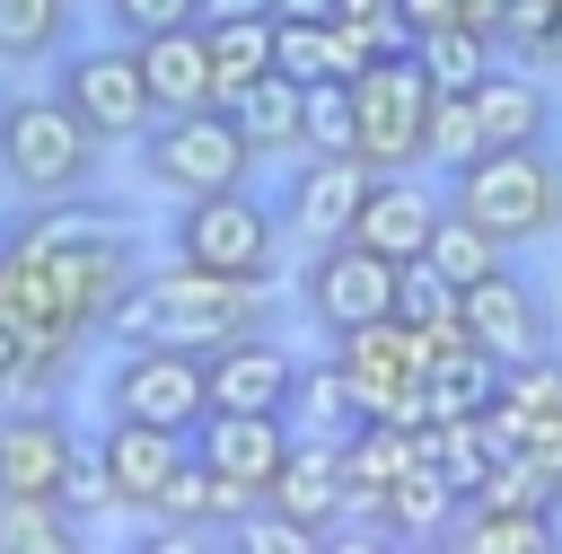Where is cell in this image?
<instances>
[{
  "mask_svg": "<svg viewBox=\"0 0 562 554\" xmlns=\"http://www.w3.org/2000/svg\"><path fill=\"white\" fill-rule=\"evenodd\" d=\"M369 185H378V167H369L360 149H299V167H290V185H281V220H290V237H307V246L351 237Z\"/></svg>",
  "mask_w": 562,
  "mask_h": 554,
  "instance_id": "obj_12",
  "label": "cell"
},
{
  "mask_svg": "<svg viewBox=\"0 0 562 554\" xmlns=\"http://www.w3.org/2000/svg\"><path fill=\"white\" fill-rule=\"evenodd\" d=\"M439 220H448V193H430L422 167H378V185H369L351 237L378 246V255H395V264H422L430 237H439Z\"/></svg>",
  "mask_w": 562,
  "mask_h": 554,
  "instance_id": "obj_13",
  "label": "cell"
},
{
  "mask_svg": "<svg viewBox=\"0 0 562 554\" xmlns=\"http://www.w3.org/2000/svg\"><path fill=\"white\" fill-rule=\"evenodd\" d=\"M395 9H404V35H413V44H422V35H439V26H457V18H465V0H395Z\"/></svg>",
  "mask_w": 562,
  "mask_h": 554,
  "instance_id": "obj_36",
  "label": "cell"
},
{
  "mask_svg": "<svg viewBox=\"0 0 562 554\" xmlns=\"http://www.w3.org/2000/svg\"><path fill=\"white\" fill-rule=\"evenodd\" d=\"M492 26H474V18H457V26H439V35H422V62H430V79L439 88H483V70H492Z\"/></svg>",
  "mask_w": 562,
  "mask_h": 554,
  "instance_id": "obj_28",
  "label": "cell"
},
{
  "mask_svg": "<svg viewBox=\"0 0 562 554\" xmlns=\"http://www.w3.org/2000/svg\"><path fill=\"white\" fill-rule=\"evenodd\" d=\"M105 413L167 422V431H202V413H211V352H184V343H123V361L105 369Z\"/></svg>",
  "mask_w": 562,
  "mask_h": 554,
  "instance_id": "obj_8",
  "label": "cell"
},
{
  "mask_svg": "<svg viewBox=\"0 0 562 554\" xmlns=\"http://www.w3.org/2000/svg\"><path fill=\"white\" fill-rule=\"evenodd\" d=\"M369 62H378V53H369L342 18H281V70H290V79H307V88H316V79H360Z\"/></svg>",
  "mask_w": 562,
  "mask_h": 554,
  "instance_id": "obj_22",
  "label": "cell"
},
{
  "mask_svg": "<svg viewBox=\"0 0 562 554\" xmlns=\"http://www.w3.org/2000/svg\"><path fill=\"white\" fill-rule=\"evenodd\" d=\"M465 334L509 369V361H536V352H553V308L527 290V273H483L474 290H465Z\"/></svg>",
  "mask_w": 562,
  "mask_h": 554,
  "instance_id": "obj_14",
  "label": "cell"
},
{
  "mask_svg": "<svg viewBox=\"0 0 562 554\" xmlns=\"http://www.w3.org/2000/svg\"><path fill=\"white\" fill-rule=\"evenodd\" d=\"M492 141H483V114H474V88H439V106H430V167L439 176H457L465 158H483Z\"/></svg>",
  "mask_w": 562,
  "mask_h": 554,
  "instance_id": "obj_29",
  "label": "cell"
},
{
  "mask_svg": "<svg viewBox=\"0 0 562 554\" xmlns=\"http://www.w3.org/2000/svg\"><path fill=\"white\" fill-rule=\"evenodd\" d=\"M79 440L53 405H18L0 413V492H53L61 501V475H70Z\"/></svg>",
  "mask_w": 562,
  "mask_h": 554,
  "instance_id": "obj_18",
  "label": "cell"
},
{
  "mask_svg": "<svg viewBox=\"0 0 562 554\" xmlns=\"http://www.w3.org/2000/svg\"><path fill=\"white\" fill-rule=\"evenodd\" d=\"M18 378H26V343H18V325L0 317V396H9Z\"/></svg>",
  "mask_w": 562,
  "mask_h": 554,
  "instance_id": "obj_37",
  "label": "cell"
},
{
  "mask_svg": "<svg viewBox=\"0 0 562 554\" xmlns=\"http://www.w3.org/2000/svg\"><path fill=\"white\" fill-rule=\"evenodd\" d=\"M395 290H404V264H395V255H378V246H360V237L316 246V255H307V273H299V308H307L325 334L369 325V317H395Z\"/></svg>",
  "mask_w": 562,
  "mask_h": 554,
  "instance_id": "obj_10",
  "label": "cell"
},
{
  "mask_svg": "<svg viewBox=\"0 0 562 554\" xmlns=\"http://www.w3.org/2000/svg\"><path fill=\"white\" fill-rule=\"evenodd\" d=\"M465 554H544V545H562V528H553V510H457V528H448Z\"/></svg>",
  "mask_w": 562,
  "mask_h": 554,
  "instance_id": "obj_25",
  "label": "cell"
},
{
  "mask_svg": "<svg viewBox=\"0 0 562 554\" xmlns=\"http://www.w3.org/2000/svg\"><path fill=\"white\" fill-rule=\"evenodd\" d=\"M61 501H70L79 519H97V510H123V501H114V475H105V457H97V448H79V457H70V475H61Z\"/></svg>",
  "mask_w": 562,
  "mask_h": 554,
  "instance_id": "obj_34",
  "label": "cell"
},
{
  "mask_svg": "<svg viewBox=\"0 0 562 554\" xmlns=\"http://www.w3.org/2000/svg\"><path fill=\"white\" fill-rule=\"evenodd\" d=\"M237 123H246V141H255V158H299L307 149V79H290V70H263L237 106H228Z\"/></svg>",
  "mask_w": 562,
  "mask_h": 554,
  "instance_id": "obj_21",
  "label": "cell"
},
{
  "mask_svg": "<svg viewBox=\"0 0 562 554\" xmlns=\"http://www.w3.org/2000/svg\"><path fill=\"white\" fill-rule=\"evenodd\" d=\"M334 18H342V26H351V35L369 44V53H386V44H413V35H404V9H395V0H342Z\"/></svg>",
  "mask_w": 562,
  "mask_h": 554,
  "instance_id": "obj_35",
  "label": "cell"
},
{
  "mask_svg": "<svg viewBox=\"0 0 562 554\" xmlns=\"http://www.w3.org/2000/svg\"><path fill=\"white\" fill-rule=\"evenodd\" d=\"M202 18H272V0H202Z\"/></svg>",
  "mask_w": 562,
  "mask_h": 554,
  "instance_id": "obj_38",
  "label": "cell"
},
{
  "mask_svg": "<svg viewBox=\"0 0 562 554\" xmlns=\"http://www.w3.org/2000/svg\"><path fill=\"white\" fill-rule=\"evenodd\" d=\"M272 325V281H237V273H211V264H149L123 308L105 317L114 343H184V352H220L237 334H263Z\"/></svg>",
  "mask_w": 562,
  "mask_h": 554,
  "instance_id": "obj_2",
  "label": "cell"
},
{
  "mask_svg": "<svg viewBox=\"0 0 562 554\" xmlns=\"http://www.w3.org/2000/svg\"><path fill=\"white\" fill-rule=\"evenodd\" d=\"M79 536V510L53 492H0V554H61Z\"/></svg>",
  "mask_w": 562,
  "mask_h": 554,
  "instance_id": "obj_26",
  "label": "cell"
},
{
  "mask_svg": "<svg viewBox=\"0 0 562 554\" xmlns=\"http://www.w3.org/2000/svg\"><path fill=\"white\" fill-rule=\"evenodd\" d=\"M448 202L465 220H483L501 246H536L562 229V158L553 141H509V149H483L448 176Z\"/></svg>",
  "mask_w": 562,
  "mask_h": 554,
  "instance_id": "obj_3",
  "label": "cell"
},
{
  "mask_svg": "<svg viewBox=\"0 0 562 554\" xmlns=\"http://www.w3.org/2000/svg\"><path fill=\"white\" fill-rule=\"evenodd\" d=\"M299 369L307 361L290 343H272V325L263 334H237V343L211 352V405H228V413H290Z\"/></svg>",
  "mask_w": 562,
  "mask_h": 554,
  "instance_id": "obj_15",
  "label": "cell"
},
{
  "mask_svg": "<svg viewBox=\"0 0 562 554\" xmlns=\"http://www.w3.org/2000/svg\"><path fill=\"white\" fill-rule=\"evenodd\" d=\"M281 211L246 185H220V193H184L176 202V255L184 264H211V273H237V281H272L281 273Z\"/></svg>",
  "mask_w": 562,
  "mask_h": 554,
  "instance_id": "obj_6",
  "label": "cell"
},
{
  "mask_svg": "<svg viewBox=\"0 0 562 554\" xmlns=\"http://www.w3.org/2000/svg\"><path fill=\"white\" fill-rule=\"evenodd\" d=\"M105 18H114V35H167V26H202V0H105Z\"/></svg>",
  "mask_w": 562,
  "mask_h": 554,
  "instance_id": "obj_33",
  "label": "cell"
},
{
  "mask_svg": "<svg viewBox=\"0 0 562 554\" xmlns=\"http://www.w3.org/2000/svg\"><path fill=\"white\" fill-rule=\"evenodd\" d=\"M70 35V0H0V62H44Z\"/></svg>",
  "mask_w": 562,
  "mask_h": 554,
  "instance_id": "obj_30",
  "label": "cell"
},
{
  "mask_svg": "<svg viewBox=\"0 0 562 554\" xmlns=\"http://www.w3.org/2000/svg\"><path fill=\"white\" fill-rule=\"evenodd\" d=\"M105 475H114V501L123 510H158L167 475L193 457V431H167V422H132V413H105V440H97Z\"/></svg>",
  "mask_w": 562,
  "mask_h": 554,
  "instance_id": "obj_16",
  "label": "cell"
},
{
  "mask_svg": "<svg viewBox=\"0 0 562 554\" xmlns=\"http://www.w3.org/2000/svg\"><path fill=\"white\" fill-rule=\"evenodd\" d=\"M140 167L167 193H220V185H246L255 141H246V123L228 106H193V114H158L140 132Z\"/></svg>",
  "mask_w": 562,
  "mask_h": 554,
  "instance_id": "obj_7",
  "label": "cell"
},
{
  "mask_svg": "<svg viewBox=\"0 0 562 554\" xmlns=\"http://www.w3.org/2000/svg\"><path fill=\"white\" fill-rule=\"evenodd\" d=\"M70 114L97 132V141H140L158 123V97H149V70H140V44L114 35V44H88V53H61V79Z\"/></svg>",
  "mask_w": 562,
  "mask_h": 554,
  "instance_id": "obj_9",
  "label": "cell"
},
{
  "mask_svg": "<svg viewBox=\"0 0 562 554\" xmlns=\"http://www.w3.org/2000/svg\"><path fill=\"white\" fill-rule=\"evenodd\" d=\"M290 422H307V431H351L360 422V396H351V378H342V361H325V369H299V396H290Z\"/></svg>",
  "mask_w": 562,
  "mask_h": 554,
  "instance_id": "obj_31",
  "label": "cell"
},
{
  "mask_svg": "<svg viewBox=\"0 0 562 554\" xmlns=\"http://www.w3.org/2000/svg\"><path fill=\"white\" fill-rule=\"evenodd\" d=\"M351 106H360V158H369V167H430L439 79H430L422 44H386V53L351 79Z\"/></svg>",
  "mask_w": 562,
  "mask_h": 554,
  "instance_id": "obj_5",
  "label": "cell"
},
{
  "mask_svg": "<svg viewBox=\"0 0 562 554\" xmlns=\"http://www.w3.org/2000/svg\"><path fill=\"white\" fill-rule=\"evenodd\" d=\"M211 26V70H220V106H237L263 70H281V18H202Z\"/></svg>",
  "mask_w": 562,
  "mask_h": 554,
  "instance_id": "obj_23",
  "label": "cell"
},
{
  "mask_svg": "<svg viewBox=\"0 0 562 554\" xmlns=\"http://www.w3.org/2000/svg\"><path fill=\"white\" fill-rule=\"evenodd\" d=\"M140 281V229L88 193H53L35 211H18L0 229V317L26 343V378L18 387H53L70 369V352L88 334H105V317L123 308V290Z\"/></svg>",
  "mask_w": 562,
  "mask_h": 554,
  "instance_id": "obj_1",
  "label": "cell"
},
{
  "mask_svg": "<svg viewBox=\"0 0 562 554\" xmlns=\"http://www.w3.org/2000/svg\"><path fill=\"white\" fill-rule=\"evenodd\" d=\"M342 0H272V18H334Z\"/></svg>",
  "mask_w": 562,
  "mask_h": 554,
  "instance_id": "obj_39",
  "label": "cell"
},
{
  "mask_svg": "<svg viewBox=\"0 0 562 554\" xmlns=\"http://www.w3.org/2000/svg\"><path fill=\"white\" fill-rule=\"evenodd\" d=\"M457 510H465V492H457V475L430 466V457H422L413 475L386 484V528H395V536H448Z\"/></svg>",
  "mask_w": 562,
  "mask_h": 554,
  "instance_id": "obj_24",
  "label": "cell"
},
{
  "mask_svg": "<svg viewBox=\"0 0 562 554\" xmlns=\"http://www.w3.org/2000/svg\"><path fill=\"white\" fill-rule=\"evenodd\" d=\"M422 264H439L457 290H474L483 273H501V264H509V246H501L483 220H465V211L448 202V220H439V237H430V255H422Z\"/></svg>",
  "mask_w": 562,
  "mask_h": 554,
  "instance_id": "obj_27",
  "label": "cell"
},
{
  "mask_svg": "<svg viewBox=\"0 0 562 554\" xmlns=\"http://www.w3.org/2000/svg\"><path fill=\"white\" fill-rule=\"evenodd\" d=\"M140 70H149V97H158V114H193V106H220L211 26H167V35H140Z\"/></svg>",
  "mask_w": 562,
  "mask_h": 554,
  "instance_id": "obj_19",
  "label": "cell"
},
{
  "mask_svg": "<svg viewBox=\"0 0 562 554\" xmlns=\"http://www.w3.org/2000/svg\"><path fill=\"white\" fill-rule=\"evenodd\" d=\"M307 149H360L351 79H316V88H307Z\"/></svg>",
  "mask_w": 562,
  "mask_h": 554,
  "instance_id": "obj_32",
  "label": "cell"
},
{
  "mask_svg": "<svg viewBox=\"0 0 562 554\" xmlns=\"http://www.w3.org/2000/svg\"><path fill=\"white\" fill-rule=\"evenodd\" d=\"M263 519L299 528L307 545L351 519V466H342V440H334V431H299V440H290L281 475L263 484Z\"/></svg>",
  "mask_w": 562,
  "mask_h": 554,
  "instance_id": "obj_11",
  "label": "cell"
},
{
  "mask_svg": "<svg viewBox=\"0 0 562 554\" xmlns=\"http://www.w3.org/2000/svg\"><path fill=\"white\" fill-rule=\"evenodd\" d=\"M474 114H483V141H492V149H509V141H553V88H544L536 70L492 62L483 88H474Z\"/></svg>",
  "mask_w": 562,
  "mask_h": 554,
  "instance_id": "obj_20",
  "label": "cell"
},
{
  "mask_svg": "<svg viewBox=\"0 0 562 554\" xmlns=\"http://www.w3.org/2000/svg\"><path fill=\"white\" fill-rule=\"evenodd\" d=\"M97 132L70 114V97L53 88V97H0V176L18 185V193H35V202H53V193H79L88 176H97Z\"/></svg>",
  "mask_w": 562,
  "mask_h": 554,
  "instance_id": "obj_4",
  "label": "cell"
},
{
  "mask_svg": "<svg viewBox=\"0 0 562 554\" xmlns=\"http://www.w3.org/2000/svg\"><path fill=\"white\" fill-rule=\"evenodd\" d=\"M290 440H299V422H290V413H228V405H211V413H202V431H193V448H202L228 484H246L255 501H263V484L281 475Z\"/></svg>",
  "mask_w": 562,
  "mask_h": 554,
  "instance_id": "obj_17",
  "label": "cell"
}]
</instances>
